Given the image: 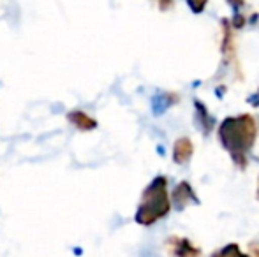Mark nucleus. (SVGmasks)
I'll return each mask as SVG.
<instances>
[{"mask_svg": "<svg viewBox=\"0 0 259 257\" xmlns=\"http://www.w3.org/2000/svg\"><path fill=\"white\" fill-rule=\"evenodd\" d=\"M167 212V199L164 190V180L157 178L147 189L143 195L141 206L136 213V220L140 224H152L154 220L160 219Z\"/></svg>", "mask_w": 259, "mask_h": 257, "instance_id": "f257e3e1", "label": "nucleus"}, {"mask_svg": "<svg viewBox=\"0 0 259 257\" xmlns=\"http://www.w3.org/2000/svg\"><path fill=\"white\" fill-rule=\"evenodd\" d=\"M67 118H69V122L79 130H92L97 127V122L94 120V118H90L87 113H83V111H71V113L67 115Z\"/></svg>", "mask_w": 259, "mask_h": 257, "instance_id": "f03ea898", "label": "nucleus"}]
</instances>
